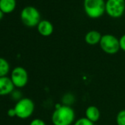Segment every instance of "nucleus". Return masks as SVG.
<instances>
[{"instance_id": "14", "label": "nucleus", "mask_w": 125, "mask_h": 125, "mask_svg": "<svg viewBox=\"0 0 125 125\" xmlns=\"http://www.w3.org/2000/svg\"><path fill=\"white\" fill-rule=\"evenodd\" d=\"M117 125H125V110H120L116 115Z\"/></svg>"}, {"instance_id": "8", "label": "nucleus", "mask_w": 125, "mask_h": 125, "mask_svg": "<svg viewBox=\"0 0 125 125\" xmlns=\"http://www.w3.org/2000/svg\"><path fill=\"white\" fill-rule=\"evenodd\" d=\"M14 85L8 77H0V96H6L11 94L14 90Z\"/></svg>"}, {"instance_id": "5", "label": "nucleus", "mask_w": 125, "mask_h": 125, "mask_svg": "<svg viewBox=\"0 0 125 125\" xmlns=\"http://www.w3.org/2000/svg\"><path fill=\"white\" fill-rule=\"evenodd\" d=\"M99 46L102 50L107 54H115L120 50L119 39L111 34L102 35Z\"/></svg>"}, {"instance_id": "16", "label": "nucleus", "mask_w": 125, "mask_h": 125, "mask_svg": "<svg viewBox=\"0 0 125 125\" xmlns=\"http://www.w3.org/2000/svg\"><path fill=\"white\" fill-rule=\"evenodd\" d=\"M30 125H46V124L44 122V121H43L42 119H41V118H35L30 122Z\"/></svg>"}, {"instance_id": "18", "label": "nucleus", "mask_w": 125, "mask_h": 125, "mask_svg": "<svg viewBox=\"0 0 125 125\" xmlns=\"http://www.w3.org/2000/svg\"><path fill=\"white\" fill-rule=\"evenodd\" d=\"M8 115L10 117H13V116H16V111L14 110V108L13 109H10L8 111Z\"/></svg>"}, {"instance_id": "4", "label": "nucleus", "mask_w": 125, "mask_h": 125, "mask_svg": "<svg viewBox=\"0 0 125 125\" xmlns=\"http://www.w3.org/2000/svg\"><path fill=\"white\" fill-rule=\"evenodd\" d=\"M21 19L24 25L29 27L38 26L41 20V13L37 8L32 6L25 7L21 12Z\"/></svg>"}, {"instance_id": "11", "label": "nucleus", "mask_w": 125, "mask_h": 125, "mask_svg": "<svg viewBox=\"0 0 125 125\" xmlns=\"http://www.w3.org/2000/svg\"><path fill=\"white\" fill-rule=\"evenodd\" d=\"M102 37V35L99 31L91 30L86 33L85 36V41L89 45H96L100 43Z\"/></svg>"}, {"instance_id": "2", "label": "nucleus", "mask_w": 125, "mask_h": 125, "mask_svg": "<svg viewBox=\"0 0 125 125\" xmlns=\"http://www.w3.org/2000/svg\"><path fill=\"white\" fill-rule=\"evenodd\" d=\"M105 3L104 0H84V10L89 18L99 19L105 12Z\"/></svg>"}, {"instance_id": "13", "label": "nucleus", "mask_w": 125, "mask_h": 125, "mask_svg": "<svg viewBox=\"0 0 125 125\" xmlns=\"http://www.w3.org/2000/svg\"><path fill=\"white\" fill-rule=\"evenodd\" d=\"M10 72V64L3 57H0V77H6Z\"/></svg>"}, {"instance_id": "12", "label": "nucleus", "mask_w": 125, "mask_h": 125, "mask_svg": "<svg viewBox=\"0 0 125 125\" xmlns=\"http://www.w3.org/2000/svg\"><path fill=\"white\" fill-rule=\"evenodd\" d=\"M16 8V0H0V10L5 14L10 13Z\"/></svg>"}, {"instance_id": "20", "label": "nucleus", "mask_w": 125, "mask_h": 125, "mask_svg": "<svg viewBox=\"0 0 125 125\" xmlns=\"http://www.w3.org/2000/svg\"><path fill=\"white\" fill-rule=\"evenodd\" d=\"M94 125H99V124H94Z\"/></svg>"}, {"instance_id": "6", "label": "nucleus", "mask_w": 125, "mask_h": 125, "mask_svg": "<svg viewBox=\"0 0 125 125\" xmlns=\"http://www.w3.org/2000/svg\"><path fill=\"white\" fill-rule=\"evenodd\" d=\"M125 11V0H107L105 12L113 19L120 18Z\"/></svg>"}, {"instance_id": "19", "label": "nucleus", "mask_w": 125, "mask_h": 125, "mask_svg": "<svg viewBox=\"0 0 125 125\" xmlns=\"http://www.w3.org/2000/svg\"><path fill=\"white\" fill-rule=\"evenodd\" d=\"M4 15H5V13L1 10H0V20L2 19V18L4 17Z\"/></svg>"}, {"instance_id": "10", "label": "nucleus", "mask_w": 125, "mask_h": 125, "mask_svg": "<svg viewBox=\"0 0 125 125\" xmlns=\"http://www.w3.org/2000/svg\"><path fill=\"white\" fill-rule=\"evenodd\" d=\"M101 116V113L99 109L94 106L91 105L88 106L85 110V118H87L88 120L92 121L93 123L97 122Z\"/></svg>"}, {"instance_id": "1", "label": "nucleus", "mask_w": 125, "mask_h": 125, "mask_svg": "<svg viewBox=\"0 0 125 125\" xmlns=\"http://www.w3.org/2000/svg\"><path fill=\"white\" fill-rule=\"evenodd\" d=\"M75 118V113L69 105H61L56 108L52 115V121L54 125H71Z\"/></svg>"}, {"instance_id": "7", "label": "nucleus", "mask_w": 125, "mask_h": 125, "mask_svg": "<svg viewBox=\"0 0 125 125\" xmlns=\"http://www.w3.org/2000/svg\"><path fill=\"white\" fill-rule=\"evenodd\" d=\"M10 79L15 87L24 88L28 83V73L23 67H16L11 72Z\"/></svg>"}, {"instance_id": "17", "label": "nucleus", "mask_w": 125, "mask_h": 125, "mask_svg": "<svg viewBox=\"0 0 125 125\" xmlns=\"http://www.w3.org/2000/svg\"><path fill=\"white\" fill-rule=\"evenodd\" d=\"M119 44H120V49L125 52V34L123 35L119 38Z\"/></svg>"}, {"instance_id": "3", "label": "nucleus", "mask_w": 125, "mask_h": 125, "mask_svg": "<svg viewBox=\"0 0 125 125\" xmlns=\"http://www.w3.org/2000/svg\"><path fill=\"white\" fill-rule=\"evenodd\" d=\"M16 115L21 119H26L30 117L35 110L34 102L30 98L20 99L14 107Z\"/></svg>"}, {"instance_id": "9", "label": "nucleus", "mask_w": 125, "mask_h": 125, "mask_svg": "<svg viewBox=\"0 0 125 125\" xmlns=\"http://www.w3.org/2000/svg\"><path fill=\"white\" fill-rule=\"evenodd\" d=\"M38 31L42 36H50L54 32L53 24L48 20H41L37 26Z\"/></svg>"}, {"instance_id": "15", "label": "nucleus", "mask_w": 125, "mask_h": 125, "mask_svg": "<svg viewBox=\"0 0 125 125\" xmlns=\"http://www.w3.org/2000/svg\"><path fill=\"white\" fill-rule=\"evenodd\" d=\"M94 123L88 120L87 118L83 117V118H80L79 119H77L75 121L74 125H94Z\"/></svg>"}]
</instances>
